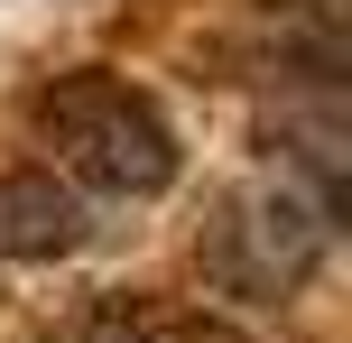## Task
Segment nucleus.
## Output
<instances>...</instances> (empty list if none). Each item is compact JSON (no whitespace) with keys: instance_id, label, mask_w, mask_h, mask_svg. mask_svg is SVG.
<instances>
[{"instance_id":"20e7f679","label":"nucleus","mask_w":352,"mask_h":343,"mask_svg":"<svg viewBox=\"0 0 352 343\" xmlns=\"http://www.w3.org/2000/svg\"><path fill=\"white\" fill-rule=\"evenodd\" d=\"M84 241V204L47 167H0V251L10 260H56Z\"/></svg>"},{"instance_id":"f257e3e1","label":"nucleus","mask_w":352,"mask_h":343,"mask_svg":"<svg viewBox=\"0 0 352 343\" xmlns=\"http://www.w3.org/2000/svg\"><path fill=\"white\" fill-rule=\"evenodd\" d=\"M19 130H28L37 167L65 186H93V195H167L186 148H176V121L158 111V93H140L111 65H65L37 74L19 93Z\"/></svg>"},{"instance_id":"7ed1b4c3","label":"nucleus","mask_w":352,"mask_h":343,"mask_svg":"<svg viewBox=\"0 0 352 343\" xmlns=\"http://www.w3.org/2000/svg\"><path fill=\"white\" fill-rule=\"evenodd\" d=\"M47 343H250L232 316L213 307H176V297H140V288H111L93 307H74Z\"/></svg>"},{"instance_id":"f03ea898","label":"nucleus","mask_w":352,"mask_h":343,"mask_svg":"<svg viewBox=\"0 0 352 343\" xmlns=\"http://www.w3.org/2000/svg\"><path fill=\"white\" fill-rule=\"evenodd\" d=\"M324 241H334V214L306 204L297 186H232V195L213 204L195 260H204V278H213L223 297L287 307V297L324 269Z\"/></svg>"}]
</instances>
